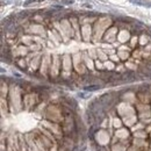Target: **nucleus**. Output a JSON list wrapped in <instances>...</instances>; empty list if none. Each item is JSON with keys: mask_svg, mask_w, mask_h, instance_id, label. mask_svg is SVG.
Masks as SVG:
<instances>
[{"mask_svg": "<svg viewBox=\"0 0 151 151\" xmlns=\"http://www.w3.org/2000/svg\"><path fill=\"white\" fill-rule=\"evenodd\" d=\"M62 1H65V2H68V4H72V2H73V0H62Z\"/></svg>", "mask_w": 151, "mask_h": 151, "instance_id": "f03ea898", "label": "nucleus"}, {"mask_svg": "<svg viewBox=\"0 0 151 151\" xmlns=\"http://www.w3.org/2000/svg\"><path fill=\"white\" fill-rule=\"evenodd\" d=\"M99 88H100V86H98V85H91V86L85 87L86 91H95V90H99Z\"/></svg>", "mask_w": 151, "mask_h": 151, "instance_id": "f257e3e1", "label": "nucleus"}]
</instances>
